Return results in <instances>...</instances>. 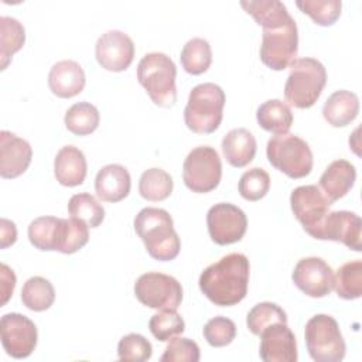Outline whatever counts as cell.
I'll return each mask as SVG.
<instances>
[{"label": "cell", "mask_w": 362, "mask_h": 362, "mask_svg": "<svg viewBox=\"0 0 362 362\" xmlns=\"http://www.w3.org/2000/svg\"><path fill=\"white\" fill-rule=\"evenodd\" d=\"M269 163L290 178L307 177L313 170V153L305 140L294 134L272 137L266 146Z\"/></svg>", "instance_id": "cell-7"}, {"label": "cell", "mask_w": 362, "mask_h": 362, "mask_svg": "<svg viewBox=\"0 0 362 362\" xmlns=\"http://www.w3.org/2000/svg\"><path fill=\"white\" fill-rule=\"evenodd\" d=\"M88 225L79 219L40 216L28 225L30 243L44 252L57 250L71 255L82 249L89 240Z\"/></svg>", "instance_id": "cell-2"}, {"label": "cell", "mask_w": 362, "mask_h": 362, "mask_svg": "<svg viewBox=\"0 0 362 362\" xmlns=\"http://www.w3.org/2000/svg\"><path fill=\"white\" fill-rule=\"evenodd\" d=\"M137 300L154 310H177L182 301V287L173 276L150 272L141 274L134 283Z\"/></svg>", "instance_id": "cell-11"}, {"label": "cell", "mask_w": 362, "mask_h": 362, "mask_svg": "<svg viewBox=\"0 0 362 362\" xmlns=\"http://www.w3.org/2000/svg\"><path fill=\"white\" fill-rule=\"evenodd\" d=\"M173 187H174V182L171 175L163 168H157V167L146 170L139 180L140 195L144 199L153 201V202L167 199L173 192Z\"/></svg>", "instance_id": "cell-31"}, {"label": "cell", "mask_w": 362, "mask_h": 362, "mask_svg": "<svg viewBox=\"0 0 362 362\" xmlns=\"http://www.w3.org/2000/svg\"><path fill=\"white\" fill-rule=\"evenodd\" d=\"M250 264L243 253H229L209 264L199 276L202 294L215 305L230 307L247 293Z\"/></svg>", "instance_id": "cell-1"}, {"label": "cell", "mask_w": 362, "mask_h": 362, "mask_svg": "<svg viewBox=\"0 0 362 362\" xmlns=\"http://www.w3.org/2000/svg\"><path fill=\"white\" fill-rule=\"evenodd\" d=\"M0 279H1V307L8 301L13 296L16 287V274L14 272L4 263L0 264Z\"/></svg>", "instance_id": "cell-42"}, {"label": "cell", "mask_w": 362, "mask_h": 362, "mask_svg": "<svg viewBox=\"0 0 362 362\" xmlns=\"http://www.w3.org/2000/svg\"><path fill=\"white\" fill-rule=\"evenodd\" d=\"M359 113V99L351 90H335L328 96L322 106V116L328 124L344 127L349 124Z\"/></svg>", "instance_id": "cell-25"}, {"label": "cell", "mask_w": 362, "mask_h": 362, "mask_svg": "<svg viewBox=\"0 0 362 362\" xmlns=\"http://www.w3.org/2000/svg\"><path fill=\"white\" fill-rule=\"evenodd\" d=\"M153 346L140 334H127L117 344V356L124 362H144L151 358Z\"/></svg>", "instance_id": "cell-39"}, {"label": "cell", "mask_w": 362, "mask_h": 362, "mask_svg": "<svg viewBox=\"0 0 362 362\" xmlns=\"http://www.w3.org/2000/svg\"><path fill=\"white\" fill-rule=\"evenodd\" d=\"M134 230L153 259L168 262L178 256L181 240L174 229L173 218L165 209L143 208L134 218Z\"/></svg>", "instance_id": "cell-3"}, {"label": "cell", "mask_w": 362, "mask_h": 362, "mask_svg": "<svg viewBox=\"0 0 362 362\" xmlns=\"http://www.w3.org/2000/svg\"><path fill=\"white\" fill-rule=\"evenodd\" d=\"M180 61L185 72L201 75L208 71L212 62V49L206 40L195 37L185 42L181 49Z\"/></svg>", "instance_id": "cell-30"}, {"label": "cell", "mask_w": 362, "mask_h": 362, "mask_svg": "<svg viewBox=\"0 0 362 362\" xmlns=\"http://www.w3.org/2000/svg\"><path fill=\"white\" fill-rule=\"evenodd\" d=\"M65 127L76 134V136H86L93 133L100 122V116L98 109L89 102H78L72 105L64 117Z\"/></svg>", "instance_id": "cell-32"}, {"label": "cell", "mask_w": 362, "mask_h": 362, "mask_svg": "<svg viewBox=\"0 0 362 362\" xmlns=\"http://www.w3.org/2000/svg\"><path fill=\"white\" fill-rule=\"evenodd\" d=\"M86 78L82 66L72 59L58 61L48 74L49 90L62 99H69L81 93L85 88Z\"/></svg>", "instance_id": "cell-20"}, {"label": "cell", "mask_w": 362, "mask_h": 362, "mask_svg": "<svg viewBox=\"0 0 362 362\" xmlns=\"http://www.w3.org/2000/svg\"><path fill=\"white\" fill-rule=\"evenodd\" d=\"M204 338L211 346L221 348L229 345L236 337V325L232 320L218 315L211 318L202 329Z\"/></svg>", "instance_id": "cell-40"}, {"label": "cell", "mask_w": 362, "mask_h": 362, "mask_svg": "<svg viewBox=\"0 0 362 362\" xmlns=\"http://www.w3.org/2000/svg\"><path fill=\"white\" fill-rule=\"evenodd\" d=\"M85 154L75 146H64L54 160V175L64 187H76L85 181L86 177Z\"/></svg>", "instance_id": "cell-23"}, {"label": "cell", "mask_w": 362, "mask_h": 362, "mask_svg": "<svg viewBox=\"0 0 362 362\" xmlns=\"http://www.w3.org/2000/svg\"><path fill=\"white\" fill-rule=\"evenodd\" d=\"M132 187L130 174L120 164H107L102 167L95 178V191L100 201L119 202L124 199Z\"/></svg>", "instance_id": "cell-21"}, {"label": "cell", "mask_w": 362, "mask_h": 362, "mask_svg": "<svg viewBox=\"0 0 362 362\" xmlns=\"http://www.w3.org/2000/svg\"><path fill=\"white\" fill-rule=\"evenodd\" d=\"M274 322H287V314L280 305L270 301L256 304L246 317V325L255 335H260Z\"/></svg>", "instance_id": "cell-35"}, {"label": "cell", "mask_w": 362, "mask_h": 362, "mask_svg": "<svg viewBox=\"0 0 362 362\" xmlns=\"http://www.w3.org/2000/svg\"><path fill=\"white\" fill-rule=\"evenodd\" d=\"M284 85V98L297 109H308L321 96L327 83L325 66L315 58H294Z\"/></svg>", "instance_id": "cell-4"}, {"label": "cell", "mask_w": 362, "mask_h": 362, "mask_svg": "<svg viewBox=\"0 0 362 362\" xmlns=\"http://www.w3.org/2000/svg\"><path fill=\"white\" fill-rule=\"evenodd\" d=\"M68 212L71 218L85 222L89 228H98L105 219L103 206L88 192L72 195L68 202Z\"/></svg>", "instance_id": "cell-34"}, {"label": "cell", "mask_w": 362, "mask_h": 362, "mask_svg": "<svg viewBox=\"0 0 362 362\" xmlns=\"http://www.w3.org/2000/svg\"><path fill=\"white\" fill-rule=\"evenodd\" d=\"M307 351L315 362H339L345 356L346 345L335 318L327 314L311 317L304 328Z\"/></svg>", "instance_id": "cell-8"}, {"label": "cell", "mask_w": 362, "mask_h": 362, "mask_svg": "<svg viewBox=\"0 0 362 362\" xmlns=\"http://www.w3.org/2000/svg\"><path fill=\"white\" fill-rule=\"evenodd\" d=\"M293 283L305 296L321 298L334 288V272L331 266L321 257H303L294 266L291 274Z\"/></svg>", "instance_id": "cell-15"}, {"label": "cell", "mask_w": 362, "mask_h": 362, "mask_svg": "<svg viewBox=\"0 0 362 362\" xmlns=\"http://www.w3.org/2000/svg\"><path fill=\"white\" fill-rule=\"evenodd\" d=\"M257 123L274 136L286 134L293 124V113L287 103L280 99H269L257 107Z\"/></svg>", "instance_id": "cell-26"}, {"label": "cell", "mask_w": 362, "mask_h": 362, "mask_svg": "<svg viewBox=\"0 0 362 362\" xmlns=\"http://www.w3.org/2000/svg\"><path fill=\"white\" fill-rule=\"evenodd\" d=\"M25 42V30L23 24L13 17H0V61L4 71L11 57L23 48Z\"/></svg>", "instance_id": "cell-28"}, {"label": "cell", "mask_w": 362, "mask_h": 362, "mask_svg": "<svg viewBox=\"0 0 362 362\" xmlns=\"http://www.w3.org/2000/svg\"><path fill=\"white\" fill-rule=\"evenodd\" d=\"M33 158L30 143L11 132H0V175L17 178L25 173Z\"/></svg>", "instance_id": "cell-19"}, {"label": "cell", "mask_w": 362, "mask_h": 362, "mask_svg": "<svg viewBox=\"0 0 362 362\" xmlns=\"http://www.w3.org/2000/svg\"><path fill=\"white\" fill-rule=\"evenodd\" d=\"M175 76V64L163 52H148L139 61V83L160 107H171L177 102Z\"/></svg>", "instance_id": "cell-5"}, {"label": "cell", "mask_w": 362, "mask_h": 362, "mask_svg": "<svg viewBox=\"0 0 362 362\" xmlns=\"http://www.w3.org/2000/svg\"><path fill=\"white\" fill-rule=\"evenodd\" d=\"M240 6L262 28L279 27L291 18L287 7L279 0H243Z\"/></svg>", "instance_id": "cell-27"}, {"label": "cell", "mask_w": 362, "mask_h": 362, "mask_svg": "<svg viewBox=\"0 0 362 362\" xmlns=\"http://www.w3.org/2000/svg\"><path fill=\"white\" fill-rule=\"evenodd\" d=\"M259 355L263 362H296L297 344L287 322H274L260 335Z\"/></svg>", "instance_id": "cell-18"}, {"label": "cell", "mask_w": 362, "mask_h": 362, "mask_svg": "<svg viewBox=\"0 0 362 362\" xmlns=\"http://www.w3.org/2000/svg\"><path fill=\"white\" fill-rule=\"evenodd\" d=\"M95 57L99 65L106 71L122 72L133 62L134 42L126 33L109 30L98 38Z\"/></svg>", "instance_id": "cell-16"}, {"label": "cell", "mask_w": 362, "mask_h": 362, "mask_svg": "<svg viewBox=\"0 0 362 362\" xmlns=\"http://www.w3.org/2000/svg\"><path fill=\"white\" fill-rule=\"evenodd\" d=\"M356 180V170L354 164L346 160L332 161L320 177V188L327 199L332 204L345 197L354 187Z\"/></svg>", "instance_id": "cell-22"}, {"label": "cell", "mask_w": 362, "mask_h": 362, "mask_svg": "<svg viewBox=\"0 0 362 362\" xmlns=\"http://www.w3.org/2000/svg\"><path fill=\"white\" fill-rule=\"evenodd\" d=\"M153 337L160 342H167L185 331V322L177 310H161L148 321Z\"/></svg>", "instance_id": "cell-36"}, {"label": "cell", "mask_w": 362, "mask_h": 362, "mask_svg": "<svg viewBox=\"0 0 362 362\" xmlns=\"http://www.w3.org/2000/svg\"><path fill=\"white\" fill-rule=\"evenodd\" d=\"M199 346L189 338L174 337L165 346L161 355V362H198L199 361Z\"/></svg>", "instance_id": "cell-41"}, {"label": "cell", "mask_w": 362, "mask_h": 362, "mask_svg": "<svg viewBox=\"0 0 362 362\" xmlns=\"http://www.w3.org/2000/svg\"><path fill=\"white\" fill-rule=\"evenodd\" d=\"M222 153L225 160L236 168L246 167L256 154V139L255 136L243 127L232 129L222 139Z\"/></svg>", "instance_id": "cell-24"}, {"label": "cell", "mask_w": 362, "mask_h": 362, "mask_svg": "<svg viewBox=\"0 0 362 362\" xmlns=\"http://www.w3.org/2000/svg\"><path fill=\"white\" fill-rule=\"evenodd\" d=\"M334 288L344 300H356L362 296V262L344 263L334 276Z\"/></svg>", "instance_id": "cell-33"}, {"label": "cell", "mask_w": 362, "mask_h": 362, "mask_svg": "<svg viewBox=\"0 0 362 362\" xmlns=\"http://www.w3.org/2000/svg\"><path fill=\"white\" fill-rule=\"evenodd\" d=\"M222 177V163L211 146L192 148L182 164V180L188 189L197 194L214 191Z\"/></svg>", "instance_id": "cell-9"}, {"label": "cell", "mask_w": 362, "mask_h": 362, "mask_svg": "<svg viewBox=\"0 0 362 362\" xmlns=\"http://www.w3.org/2000/svg\"><path fill=\"white\" fill-rule=\"evenodd\" d=\"M206 226L212 242L225 246L236 243L245 236L247 218L236 205L219 202L209 208L206 214Z\"/></svg>", "instance_id": "cell-14"}, {"label": "cell", "mask_w": 362, "mask_h": 362, "mask_svg": "<svg viewBox=\"0 0 362 362\" xmlns=\"http://www.w3.org/2000/svg\"><path fill=\"white\" fill-rule=\"evenodd\" d=\"M21 301L31 311H45L55 301V290L49 280L34 276L21 288Z\"/></svg>", "instance_id": "cell-29"}, {"label": "cell", "mask_w": 362, "mask_h": 362, "mask_svg": "<svg viewBox=\"0 0 362 362\" xmlns=\"http://www.w3.org/2000/svg\"><path fill=\"white\" fill-rule=\"evenodd\" d=\"M0 338L7 355L16 359H24L35 349L38 332L35 324L28 317L18 313H8L0 320Z\"/></svg>", "instance_id": "cell-13"}, {"label": "cell", "mask_w": 362, "mask_h": 362, "mask_svg": "<svg viewBox=\"0 0 362 362\" xmlns=\"http://www.w3.org/2000/svg\"><path fill=\"white\" fill-rule=\"evenodd\" d=\"M17 240V228L14 222L1 218L0 219V247L6 249Z\"/></svg>", "instance_id": "cell-43"}, {"label": "cell", "mask_w": 362, "mask_h": 362, "mask_svg": "<svg viewBox=\"0 0 362 362\" xmlns=\"http://www.w3.org/2000/svg\"><path fill=\"white\" fill-rule=\"evenodd\" d=\"M270 188V175L260 167H253L245 171L239 180L238 191L246 201L262 199Z\"/></svg>", "instance_id": "cell-38"}, {"label": "cell", "mask_w": 362, "mask_h": 362, "mask_svg": "<svg viewBox=\"0 0 362 362\" xmlns=\"http://www.w3.org/2000/svg\"><path fill=\"white\" fill-rule=\"evenodd\" d=\"M297 49L298 31L293 17L283 25L263 28L259 54L267 68L273 71L286 69L297 55Z\"/></svg>", "instance_id": "cell-10"}, {"label": "cell", "mask_w": 362, "mask_h": 362, "mask_svg": "<svg viewBox=\"0 0 362 362\" xmlns=\"http://www.w3.org/2000/svg\"><path fill=\"white\" fill-rule=\"evenodd\" d=\"M225 92L221 86L205 82L192 88L184 109L187 127L198 134L214 133L223 116Z\"/></svg>", "instance_id": "cell-6"}, {"label": "cell", "mask_w": 362, "mask_h": 362, "mask_svg": "<svg viewBox=\"0 0 362 362\" xmlns=\"http://www.w3.org/2000/svg\"><path fill=\"white\" fill-rule=\"evenodd\" d=\"M361 218L355 212L332 211L327 214L317 235V239L339 242L345 245L348 249L361 252Z\"/></svg>", "instance_id": "cell-17"}, {"label": "cell", "mask_w": 362, "mask_h": 362, "mask_svg": "<svg viewBox=\"0 0 362 362\" xmlns=\"http://www.w3.org/2000/svg\"><path fill=\"white\" fill-rule=\"evenodd\" d=\"M290 205L303 229L317 239L320 228L329 211L331 202L317 185H300L290 195Z\"/></svg>", "instance_id": "cell-12"}, {"label": "cell", "mask_w": 362, "mask_h": 362, "mask_svg": "<svg viewBox=\"0 0 362 362\" xmlns=\"http://www.w3.org/2000/svg\"><path fill=\"white\" fill-rule=\"evenodd\" d=\"M296 6L318 25H332L341 16V0H297Z\"/></svg>", "instance_id": "cell-37"}]
</instances>
